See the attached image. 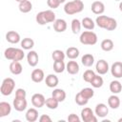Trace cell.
Wrapping results in <instances>:
<instances>
[{"label": "cell", "mask_w": 122, "mask_h": 122, "mask_svg": "<svg viewBox=\"0 0 122 122\" xmlns=\"http://www.w3.org/2000/svg\"><path fill=\"white\" fill-rule=\"evenodd\" d=\"M95 24L106 30H114L117 28V22L114 18L107 15H99L95 19Z\"/></svg>", "instance_id": "6da1fadb"}, {"label": "cell", "mask_w": 122, "mask_h": 122, "mask_svg": "<svg viewBox=\"0 0 122 122\" xmlns=\"http://www.w3.org/2000/svg\"><path fill=\"white\" fill-rule=\"evenodd\" d=\"M36 22L43 26V25H47L49 23H53L56 19H55V13L51 10H42L40 12H38L36 14L35 17Z\"/></svg>", "instance_id": "7a4b0ae2"}, {"label": "cell", "mask_w": 122, "mask_h": 122, "mask_svg": "<svg viewBox=\"0 0 122 122\" xmlns=\"http://www.w3.org/2000/svg\"><path fill=\"white\" fill-rule=\"evenodd\" d=\"M4 56L8 60L11 61H21L25 57V52L23 49H18V48H8L4 51Z\"/></svg>", "instance_id": "3957f363"}, {"label": "cell", "mask_w": 122, "mask_h": 122, "mask_svg": "<svg viewBox=\"0 0 122 122\" xmlns=\"http://www.w3.org/2000/svg\"><path fill=\"white\" fill-rule=\"evenodd\" d=\"M83 9H84V3L81 0H72L67 2L64 6V11L69 15L79 13L83 10Z\"/></svg>", "instance_id": "277c9868"}, {"label": "cell", "mask_w": 122, "mask_h": 122, "mask_svg": "<svg viewBox=\"0 0 122 122\" xmlns=\"http://www.w3.org/2000/svg\"><path fill=\"white\" fill-rule=\"evenodd\" d=\"M79 41L83 45L92 46L97 43V35H96V33H94L92 30H86L80 34Z\"/></svg>", "instance_id": "5b68a950"}, {"label": "cell", "mask_w": 122, "mask_h": 122, "mask_svg": "<svg viewBox=\"0 0 122 122\" xmlns=\"http://www.w3.org/2000/svg\"><path fill=\"white\" fill-rule=\"evenodd\" d=\"M14 87H15V81L10 77H7L3 80L2 84H1L0 92H1L2 95H4V96L10 95L14 90Z\"/></svg>", "instance_id": "8992f818"}, {"label": "cell", "mask_w": 122, "mask_h": 122, "mask_svg": "<svg viewBox=\"0 0 122 122\" xmlns=\"http://www.w3.org/2000/svg\"><path fill=\"white\" fill-rule=\"evenodd\" d=\"M81 119L84 122H97V117L91 108H84L81 111Z\"/></svg>", "instance_id": "52a82bcc"}, {"label": "cell", "mask_w": 122, "mask_h": 122, "mask_svg": "<svg viewBox=\"0 0 122 122\" xmlns=\"http://www.w3.org/2000/svg\"><path fill=\"white\" fill-rule=\"evenodd\" d=\"M31 104L35 108H42L46 104V98L42 93H34L31 96Z\"/></svg>", "instance_id": "ba28073f"}, {"label": "cell", "mask_w": 122, "mask_h": 122, "mask_svg": "<svg viewBox=\"0 0 122 122\" xmlns=\"http://www.w3.org/2000/svg\"><path fill=\"white\" fill-rule=\"evenodd\" d=\"M12 104H13V108L17 112H23V111H25L27 109V106H28V102H27L26 98L14 97Z\"/></svg>", "instance_id": "9c48e42d"}, {"label": "cell", "mask_w": 122, "mask_h": 122, "mask_svg": "<svg viewBox=\"0 0 122 122\" xmlns=\"http://www.w3.org/2000/svg\"><path fill=\"white\" fill-rule=\"evenodd\" d=\"M95 70L99 74H106L110 70L108 62L104 59L98 60L96 62V65H95Z\"/></svg>", "instance_id": "30bf717a"}, {"label": "cell", "mask_w": 122, "mask_h": 122, "mask_svg": "<svg viewBox=\"0 0 122 122\" xmlns=\"http://www.w3.org/2000/svg\"><path fill=\"white\" fill-rule=\"evenodd\" d=\"M111 73L115 78H121L122 77V62L116 61L114 62L111 67Z\"/></svg>", "instance_id": "8fae6325"}, {"label": "cell", "mask_w": 122, "mask_h": 122, "mask_svg": "<svg viewBox=\"0 0 122 122\" xmlns=\"http://www.w3.org/2000/svg\"><path fill=\"white\" fill-rule=\"evenodd\" d=\"M94 112H95V115L96 116L101 117V118H104L109 113V108L107 107V105H105L103 103H99V104L96 105L95 110H94Z\"/></svg>", "instance_id": "7c38bea8"}, {"label": "cell", "mask_w": 122, "mask_h": 122, "mask_svg": "<svg viewBox=\"0 0 122 122\" xmlns=\"http://www.w3.org/2000/svg\"><path fill=\"white\" fill-rule=\"evenodd\" d=\"M30 78H31V80L34 83H40V82H42L44 80V78H45V74H44L43 70H41V69H34L31 71Z\"/></svg>", "instance_id": "4fadbf2b"}, {"label": "cell", "mask_w": 122, "mask_h": 122, "mask_svg": "<svg viewBox=\"0 0 122 122\" xmlns=\"http://www.w3.org/2000/svg\"><path fill=\"white\" fill-rule=\"evenodd\" d=\"M38 60H39V56H38V53L35 51H30L28 52L27 61H28V64L30 67H35L38 64Z\"/></svg>", "instance_id": "5bb4252c"}, {"label": "cell", "mask_w": 122, "mask_h": 122, "mask_svg": "<svg viewBox=\"0 0 122 122\" xmlns=\"http://www.w3.org/2000/svg\"><path fill=\"white\" fill-rule=\"evenodd\" d=\"M53 30L56 32H64L67 30V22L64 19H56L53 22Z\"/></svg>", "instance_id": "9a60e30c"}, {"label": "cell", "mask_w": 122, "mask_h": 122, "mask_svg": "<svg viewBox=\"0 0 122 122\" xmlns=\"http://www.w3.org/2000/svg\"><path fill=\"white\" fill-rule=\"evenodd\" d=\"M20 35L18 32H16L15 30H10L6 33V40L9 43L11 44H16L18 42H20Z\"/></svg>", "instance_id": "2e32d148"}, {"label": "cell", "mask_w": 122, "mask_h": 122, "mask_svg": "<svg viewBox=\"0 0 122 122\" xmlns=\"http://www.w3.org/2000/svg\"><path fill=\"white\" fill-rule=\"evenodd\" d=\"M91 10L94 14H102L105 11V5L101 1H94L92 4Z\"/></svg>", "instance_id": "e0dca14e"}, {"label": "cell", "mask_w": 122, "mask_h": 122, "mask_svg": "<svg viewBox=\"0 0 122 122\" xmlns=\"http://www.w3.org/2000/svg\"><path fill=\"white\" fill-rule=\"evenodd\" d=\"M79 65L76 61H69L66 65V71L70 73V74H76L79 72Z\"/></svg>", "instance_id": "ac0fdd59"}, {"label": "cell", "mask_w": 122, "mask_h": 122, "mask_svg": "<svg viewBox=\"0 0 122 122\" xmlns=\"http://www.w3.org/2000/svg\"><path fill=\"white\" fill-rule=\"evenodd\" d=\"M45 82H46V85L49 88H55L58 85V83H59V79H58V77L55 74L51 73V74L46 76Z\"/></svg>", "instance_id": "d6986e66"}, {"label": "cell", "mask_w": 122, "mask_h": 122, "mask_svg": "<svg viewBox=\"0 0 122 122\" xmlns=\"http://www.w3.org/2000/svg\"><path fill=\"white\" fill-rule=\"evenodd\" d=\"M22 71H23V67L19 61H11V63L10 64V71L12 74L18 75L22 72Z\"/></svg>", "instance_id": "ffe728a7"}, {"label": "cell", "mask_w": 122, "mask_h": 122, "mask_svg": "<svg viewBox=\"0 0 122 122\" xmlns=\"http://www.w3.org/2000/svg\"><path fill=\"white\" fill-rule=\"evenodd\" d=\"M26 120L29 122H34L38 119V111L35 108H30L27 111L26 114Z\"/></svg>", "instance_id": "44dd1931"}, {"label": "cell", "mask_w": 122, "mask_h": 122, "mask_svg": "<svg viewBox=\"0 0 122 122\" xmlns=\"http://www.w3.org/2000/svg\"><path fill=\"white\" fill-rule=\"evenodd\" d=\"M10 112H11V106L10 103L5 102V101L0 102V117L9 115Z\"/></svg>", "instance_id": "7402d4cb"}, {"label": "cell", "mask_w": 122, "mask_h": 122, "mask_svg": "<svg viewBox=\"0 0 122 122\" xmlns=\"http://www.w3.org/2000/svg\"><path fill=\"white\" fill-rule=\"evenodd\" d=\"M120 103L121 102H120L119 97L115 94H112V95L109 96V98H108V105L111 109H113V110L118 109V107L120 106Z\"/></svg>", "instance_id": "603a6c76"}, {"label": "cell", "mask_w": 122, "mask_h": 122, "mask_svg": "<svg viewBox=\"0 0 122 122\" xmlns=\"http://www.w3.org/2000/svg\"><path fill=\"white\" fill-rule=\"evenodd\" d=\"M18 9L21 12L23 13H28L30 12L31 10H32V4L30 1L29 0H26V1H23L21 3H19V6H18Z\"/></svg>", "instance_id": "cb8c5ba5"}, {"label": "cell", "mask_w": 122, "mask_h": 122, "mask_svg": "<svg viewBox=\"0 0 122 122\" xmlns=\"http://www.w3.org/2000/svg\"><path fill=\"white\" fill-rule=\"evenodd\" d=\"M81 63L85 67H92L94 63V56L91 53H86L81 58Z\"/></svg>", "instance_id": "d4e9b609"}, {"label": "cell", "mask_w": 122, "mask_h": 122, "mask_svg": "<svg viewBox=\"0 0 122 122\" xmlns=\"http://www.w3.org/2000/svg\"><path fill=\"white\" fill-rule=\"evenodd\" d=\"M51 96L57 99L59 102H63L66 99V92L62 89H54L51 92Z\"/></svg>", "instance_id": "484cf974"}, {"label": "cell", "mask_w": 122, "mask_h": 122, "mask_svg": "<svg viewBox=\"0 0 122 122\" xmlns=\"http://www.w3.org/2000/svg\"><path fill=\"white\" fill-rule=\"evenodd\" d=\"M66 56L71 60L76 59L79 56V50L75 47H70L66 51Z\"/></svg>", "instance_id": "4316f807"}, {"label": "cell", "mask_w": 122, "mask_h": 122, "mask_svg": "<svg viewBox=\"0 0 122 122\" xmlns=\"http://www.w3.org/2000/svg\"><path fill=\"white\" fill-rule=\"evenodd\" d=\"M110 91L113 94H117L122 91V85L118 80H113L110 83Z\"/></svg>", "instance_id": "83f0119b"}, {"label": "cell", "mask_w": 122, "mask_h": 122, "mask_svg": "<svg viewBox=\"0 0 122 122\" xmlns=\"http://www.w3.org/2000/svg\"><path fill=\"white\" fill-rule=\"evenodd\" d=\"M81 24H82V27L85 28L86 30H92L94 29L95 27V23L94 21L90 18V17H84L81 21Z\"/></svg>", "instance_id": "f1b7e54d"}, {"label": "cell", "mask_w": 122, "mask_h": 122, "mask_svg": "<svg viewBox=\"0 0 122 122\" xmlns=\"http://www.w3.org/2000/svg\"><path fill=\"white\" fill-rule=\"evenodd\" d=\"M100 47L101 49L104 51H111L113 47H114V44H113V41L112 39H104L101 44H100Z\"/></svg>", "instance_id": "f546056e"}, {"label": "cell", "mask_w": 122, "mask_h": 122, "mask_svg": "<svg viewBox=\"0 0 122 122\" xmlns=\"http://www.w3.org/2000/svg\"><path fill=\"white\" fill-rule=\"evenodd\" d=\"M21 48L23 50H31L34 46V41L31 39V38H29V37H26V38H23V40L21 41Z\"/></svg>", "instance_id": "4dcf8cb0"}, {"label": "cell", "mask_w": 122, "mask_h": 122, "mask_svg": "<svg viewBox=\"0 0 122 122\" xmlns=\"http://www.w3.org/2000/svg\"><path fill=\"white\" fill-rule=\"evenodd\" d=\"M60 102L57 100V99H55L54 97H49V98H47L46 99V107L48 108V109H50V110H55V109H57V107H58V104H59Z\"/></svg>", "instance_id": "1f68e13d"}, {"label": "cell", "mask_w": 122, "mask_h": 122, "mask_svg": "<svg viewBox=\"0 0 122 122\" xmlns=\"http://www.w3.org/2000/svg\"><path fill=\"white\" fill-rule=\"evenodd\" d=\"M66 57V52L62 51L61 50H55L51 53V58L53 61H62Z\"/></svg>", "instance_id": "d6a6232c"}, {"label": "cell", "mask_w": 122, "mask_h": 122, "mask_svg": "<svg viewBox=\"0 0 122 122\" xmlns=\"http://www.w3.org/2000/svg\"><path fill=\"white\" fill-rule=\"evenodd\" d=\"M66 70V65L64 63V60L62 61H54L53 63V71L56 73H61Z\"/></svg>", "instance_id": "836d02e7"}, {"label": "cell", "mask_w": 122, "mask_h": 122, "mask_svg": "<svg viewBox=\"0 0 122 122\" xmlns=\"http://www.w3.org/2000/svg\"><path fill=\"white\" fill-rule=\"evenodd\" d=\"M81 27H82L81 21H79L78 19H72L71 24V28L72 33H74V34L78 33L80 31V30H81Z\"/></svg>", "instance_id": "e575fe53"}, {"label": "cell", "mask_w": 122, "mask_h": 122, "mask_svg": "<svg viewBox=\"0 0 122 122\" xmlns=\"http://www.w3.org/2000/svg\"><path fill=\"white\" fill-rule=\"evenodd\" d=\"M103 83H104L103 78H102L101 76L97 75V74H95V76H94V77L92 79V81L90 82V84H91L93 88H101V87L103 86Z\"/></svg>", "instance_id": "d590c367"}, {"label": "cell", "mask_w": 122, "mask_h": 122, "mask_svg": "<svg viewBox=\"0 0 122 122\" xmlns=\"http://www.w3.org/2000/svg\"><path fill=\"white\" fill-rule=\"evenodd\" d=\"M80 93L87 99H91L94 95V91L92 88H84L80 91Z\"/></svg>", "instance_id": "8d00e7d4"}, {"label": "cell", "mask_w": 122, "mask_h": 122, "mask_svg": "<svg viewBox=\"0 0 122 122\" xmlns=\"http://www.w3.org/2000/svg\"><path fill=\"white\" fill-rule=\"evenodd\" d=\"M75 102H76V104L77 105H79V106H85L88 102H89V99H87V98H85L81 93H80V92H78V93H76V95H75Z\"/></svg>", "instance_id": "74e56055"}, {"label": "cell", "mask_w": 122, "mask_h": 122, "mask_svg": "<svg viewBox=\"0 0 122 122\" xmlns=\"http://www.w3.org/2000/svg\"><path fill=\"white\" fill-rule=\"evenodd\" d=\"M94 76H95V72L93 71H92V70H87L83 73V79H84V81H86L88 83H90Z\"/></svg>", "instance_id": "f35d334b"}, {"label": "cell", "mask_w": 122, "mask_h": 122, "mask_svg": "<svg viewBox=\"0 0 122 122\" xmlns=\"http://www.w3.org/2000/svg\"><path fill=\"white\" fill-rule=\"evenodd\" d=\"M47 4L51 9H57L61 3L59 0H47Z\"/></svg>", "instance_id": "ab89813d"}, {"label": "cell", "mask_w": 122, "mask_h": 122, "mask_svg": "<svg viewBox=\"0 0 122 122\" xmlns=\"http://www.w3.org/2000/svg\"><path fill=\"white\" fill-rule=\"evenodd\" d=\"M26 96H27V92H26V91L24 89L19 88V89H17L15 91V97H18V98H26Z\"/></svg>", "instance_id": "60d3db41"}, {"label": "cell", "mask_w": 122, "mask_h": 122, "mask_svg": "<svg viewBox=\"0 0 122 122\" xmlns=\"http://www.w3.org/2000/svg\"><path fill=\"white\" fill-rule=\"evenodd\" d=\"M68 121H69V122H79V121H80V118H79V116H77L75 113H71V114L68 116Z\"/></svg>", "instance_id": "b9f144b4"}, {"label": "cell", "mask_w": 122, "mask_h": 122, "mask_svg": "<svg viewBox=\"0 0 122 122\" xmlns=\"http://www.w3.org/2000/svg\"><path fill=\"white\" fill-rule=\"evenodd\" d=\"M39 121L40 122H51V118L48 114H42L39 117Z\"/></svg>", "instance_id": "7bdbcfd3"}, {"label": "cell", "mask_w": 122, "mask_h": 122, "mask_svg": "<svg viewBox=\"0 0 122 122\" xmlns=\"http://www.w3.org/2000/svg\"><path fill=\"white\" fill-rule=\"evenodd\" d=\"M119 10H120V11L122 12V1L119 3Z\"/></svg>", "instance_id": "ee69618b"}, {"label": "cell", "mask_w": 122, "mask_h": 122, "mask_svg": "<svg viewBox=\"0 0 122 122\" xmlns=\"http://www.w3.org/2000/svg\"><path fill=\"white\" fill-rule=\"evenodd\" d=\"M15 1H17L18 3H21V2H23V1H26V0H15Z\"/></svg>", "instance_id": "f6af8a7d"}, {"label": "cell", "mask_w": 122, "mask_h": 122, "mask_svg": "<svg viewBox=\"0 0 122 122\" xmlns=\"http://www.w3.org/2000/svg\"><path fill=\"white\" fill-rule=\"evenodd\" d=\"M59 1H60V3H61V4H62V3H65V2H66V0H59Z\"/></svg>", "instance_id": "bcb514c9"}, {"label": "cell", "mask_w": 122, "mask_h": 122, "mask_svg": "<svg viewBox=\"0 0 122 122\" xmlns=\"http://www.w3.org/2000/svg\"><path fill=\"white\" fill-rule=\"evenodd\" d=\"M121 121H122V117H121V118H119V119H118V122H121Z\"/></svg>", "instance_id": "7dc6e473"}, {"label": "cell", "mask_w": 122, "mask_h": 122, "mask_svg": "<svg viewBox=\"0 0 122 122\" xmlns=\"http://www.w3.org/2000/svg\"><path fill=\"white\" fill-rule=\"evenodd\" d=\"M114 1H121V0H114Z\"/></svg>", "instance_id": "c3c4849f"}]
</instances>
